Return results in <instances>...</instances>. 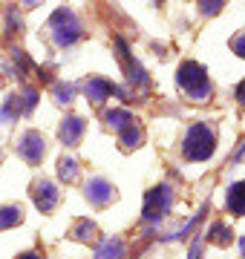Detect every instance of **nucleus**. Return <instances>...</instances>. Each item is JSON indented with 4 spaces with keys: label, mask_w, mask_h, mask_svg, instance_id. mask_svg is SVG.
Returning <instances> with one entry per match:
<instances>
[{
    "label": "nucleus",
    "mask_w": 245,
    "mask_h": 259,
    "mask_svg": "<svg viewBox=\"0 0 245 259\" xmlns=\"http://www.w3.org/2000/svg\"><path fill=\"white\" fill-rule=\"evenodd\" d=\"M176 83H179V90L188 95L190 101H208L211 98V78H208V69L196 61H185L179 66V72H176Z\"/></svg>",
    "instance_id": "obj_1"
},
{
    "label": "nucleus",
    "mask_w": 245,
    "mask_h": 259,
    "mask_svg": "<svg viewBox=\"0 0 245 259\" xmlns=\"http://www.w3.org/2000/svg\"><path fill=\"white\" fill-rule=\"evenodd\" d=\"M217 150V133L208 124H193L182 139V156L188 161H208Z\"/></svg>",
    "instance_id": "obj_2"
},
{
    "label": "nucleus",
    "mask_w": 245,
    "mask_h": 259,
    "mask_svg": "<svg viewBox=\"0 0 245 259\" xmlns=\"http://www.w3.org/2000/svg\"><path fill=\"white\" fill-rule=\"evenodd\" d=\"M49 32H52V40L58 47H72L78 37H81V23L75 20V15L69 9H58L49 20Z\"/></svg>",
    "instance_id": "obj_3"
},
{
    "label": "nucleus",
    "mask_w": 245,
    "mask_h": 259,
    "mask_svg": "<svg viewBox=\"0 0 245 259\" xmlns=\"http://www.w3.org/2000/svg\"><path fill=\"white\" fill-rule=\"evenodd\" d=\"M170 207H173V190L168 185H159V187H153V190H147L144 207H142L144 222H159V219H165L170 213Z\"/></svg>",
    "instance_id": "obj_4"
},
{
    "label": "nucleus",
    "mask_w": 245,
    "mask_h": 259,
    "mask_svg": "<svg viewBox=\"0 0 245 259\" xmlns=\"http://www.w3.org/2000/svg\"><path fill=\"white\" fill-rule=\"evenodd\" d=\"M44 153H47V139H44V133L26 130V133L18 139V156L26 158L29 164H40Z\"/></svg>",
    "instance_id": "obj_5"
},
{
    "label": "nucleus",
    "mask_w": 245,
    "mask_h": 259,
    "mask_svg": "<svg viewBox=\"0 0 245 259\" xmlns=\"http://www.w3.org/2000/svg\"><path fill=\"white\" fill-rule=\"evenodd\" d=\"M84 196L90 199V204H95V207H107V204H110V202L115 199V187L110 185L107 179L93 176V179H87Z\"/></svg>",
    "instance_id": "obj_6"
},
{
    "label": "nucleus",
    "mask_w": 245,
    "mask_h": 259,
    "mask_svg": "<svg viewBox=\"0 0 245 259\" xmlns=\"http://www.w3.org/2000/svg\"><path fill=\"white\" fill-rule=\"evenodd\" d=\"M32 199H35V207H38L40 213H52L58 207L61 193H58V187L52 185L49 179H38V182L32 185Z\"/></svg>",
    "instance_id": "obj_7"
},
{
    "label": "nucleus",
    "mask_w": 245,
    "mask_h": 259,
    "mask_svg": "<svg viewBox=\"0 0 245 259\" xmlns=\"http://www.w3.org/2000/svg\"><path fill=\"white\" fill-rule=\"evenodd\" d=\"M115 47H118V61H121V66H124V72H127V81L130 83H139V87H147V75H144V69H142V64L139 61H133V55H130V49H127V44H124L121 37H115Z\"/></svg>",
    "instance_id": "obj_8"
},
{
    "label": "nucleus",
    "mask_w": 245,
    "mask_h": 259,
    "mask_svg": "<svg viewBox=\"0 0 245 259\" xmlns=\"http://www.w3.org/2000/svg\"><path fill=\"white\" fill-rule=\"evenodd\" d=\"M58 136L64 141L66 147H75L81 136H84V118H78V115H66L61 121V127H58Z\"/></svg>",
    "instance_id": "obj_9"
},
{
    "label": "nucleus",
    "mask_w": 245,
    "mask_h": 259,
    "mask_svg": "<svg viewBox=\"0 0 245 259\" xmlns=\"http://www.w3.org/2000/svg\"><path fill=\"white\" fill-rule=\"evenodd\" d=\"M84 93H87V98H90L93 104H104L110 95L118 93V87L110 83V81H104V78H90V81L84 83Z\"/></svg>",
    "instance_id": "obj_10"
},
{
    "label": "nucleus",
    "mask_w": 245,
    "mask_h": 259,
    "mask_svg": "<svg viewBox=\"0 0 245 259\" xmlns=\"http://www.w3.org/2000/svg\"><path fill=\"white\" fill-rule=\"evenodd\" d=\"M225 207H228V213H234V216H245V179L242 182H234V185L228 187Z\"/></svg>",
    "instance_id": "obj_11"
},
{
    "label": "nucleus",
    "mask_w": 245,
    "mask_h": 259,
    "mask_svg": "<svg viewBox=\"0 0 245 259\" xmlns=\"http://www.w3.org/2000/svg\"><path fill=\"white\" fill-rule=\"evenodd\" d=\"M124 253H127V245L121 236H107L95 248V259H124Z\"/></svg>",
    "instance_id": "obj_12"
},
{
    "label": "nucleus",
    "mask_w": 245,
    "mask_h": 259,
    "mask_svg": "<svg viewBox=\"0 0 245 259\" xmlns=\"http://www.w3.org/2000/svg\"><path fill=\"white\" fill-rule=\"evenodd\" d=\"M133 121H136V118H133L127 110H107V112H104V124H107L110 130H115V133H124Z\"/></svg>",
    "instance_id": "obj_13"
},
{
    "label": "nucleus",
    "mask_w": 245,
    "mask_h": 259,
    "mask_svg": "<svg viewBox=\"0 0 245 259\" xmlns=\"http://www.w3.org/2000/svg\"><path fill=\"white\" fill-rule=\"evenodd\" d=\"M15 104H18L20 115H29V112L35 110V104H38V90L35 87H23L20 95H15Z\"/></svg>",
    "instance_id": "obj_14"
},
{
    "label": "nucleus",
    "mask_w": 245,
    "mask_h": 259,
    "mask_svg": "<svg viewBox=\"0 0 245 259\" xmlns=\"http://www.w3.org/2000/svg\"><path fill=\"white\" fill-rule=\"evenodd\" d=\"M23 222V207L20 204H6V207H0V231H6V228H15V225Z\"/></svg>",
    "instance_id": "obj_15"
},
{
    "label": "nucleus",
    "mask_w": 245,
    "mask_h": 259,
    "mask_svg": "<svg viewBox=\"0 0 245 259\" xmlns=\"http://www.w3.org/2000/svg\"><path fill=\"white\" fill-rule=\"evenodd\" d=\"M208 242H214V245H231L234 242V231L228 228L225 222H217V225H211V231H208Z\"/></svg>",
    "instance_id": "obj_16"
},
{
    "label": "nucleus",
    "mask_w": 245,
    "mask_h": 259,
    "mask_svg": "<svg viewBox=\"0 0 245 259\" xmlns=\"http://www.w3.org/2000/svg\"><path fill=\"white\" fill-rule=\"evenodd\" d=\"M121 150H136V147H142V141H144V133L142 127H136V124H130V127L121 133Z\"/></svg>",
    "instance_id": "obj_17"
},
{
    "label": "nucleus",
    "mask_w": 245,
    "mask_h": 259,
    "mask_svg": "<svg viewBox=\"0 0 245 259\" xmlns=\"http://www.w3.org/2000/svg\"><path fill=\"white\" fill-rule=\"evenodd\" d=\"M95 233H98V228H95V222H90V219H78L75 228H72V236H75L78 242L95 239Z\"/></svg>",
    "instance_id": "obj_18"
},
{
    "label": "nucleus",
    "mask_w": 245,
    "mask_h": 259,
    "mask_svg": "<svg viewBox=\"0 0 245 259\" xmlns=\"http://www.w3.org/2000/svg\"><path fill=\"white\" fill-rule=\"evenodd\" d=\"M78 173H81V170H78V161H75V158L64 156L61 161H58V176L64 179V182H75Z\"/></svg>",
    "instance_id": "obj_19"
},
{
    "label": "nucleus",
    "mask_w": 245,
    "mask_h": 259,
    "mask_svg": "<svg viewBox=\"0 0 245 259\" xmlns=\"http://www.w3.org/2000/svg\"><path fill=\"white\" fill-rule=\"evenodd\" d=\"M15 115H20V112H18V104H15V95H12V98H6L3 110H0V121H3V124H12Z\"/></svg>",
    "instance_id": "obj_20"
},
{
    "label": "nucleus",
    "mask_w": 245,
    "mask_h": 259,
    "mask_svg": "<svg viewBox=\"0 0 245 259\" xmlns=\"http://www.w3.org/2000/svg\"><path fill=\"white\" fill-rule=\"evenodd\" d=\"M55 95H58V101L61 104H69L72 101V95H75V87H72V83H61V87H55Z\"/></svg>",
    "instance_id": "obj_21"
},
{
    "label": "nucleus",
    "mask_w": 245,
    "mask_h": 259,
    "mask_svg": "<svg viewBox=\"0 0 245 259\" xmlns=\"http://www.w3.org/2000/svg\"><path fill=\"white\" fill-rule=\"evenodd\" d=\"M222 0H211V3H199V9H202V15H217V12H222Z\"/></svg>",
    "instance_id": "obj_22"
},
{
    "label": "nucleus",
    "mask_w": 245,
    "mask_h": 259,
    "mask_svg": "<svg viewBox=\"0 0 245 259\" xmlns=\"http://www.w3.org/2000/svg\"><path fill=\"white\" fill-rule=\"evenodd\" d=\"M231 49H234V52H236L239 58H245V32H239V35H236L234 40H231Z\"/></svg>",
    "instance_id": "obj_23"
},
{
    "label": "nucleus",
    "mask_w": 245,
    "mask_h": 259,
    "mask_svg": "<svg viewBox=\"0 0 245 259\" xmlns=\"http://www.w3.org/2000/svg\"><path fill=\"white\" fill-rule=\"evenodd\" d=\"M199 248H202V239L193 242V248H190V256L188 259H199Z\"/></svg>",
    "instance_id": "obj_24"
},
{
    "label": "nucleus",
    "mask_w": 245,
    "mask_h": 259,
    "mask_svg": "<svg viewBox=\"0 0 245 259\" xmlns=\"http://www.w3.org/2000/svg\"><path fill=\"white\" fill-rule=\"evenodd\" d=\"M236 98H239V104L245 107V81L239 83V87H236Z\"/></svg>",
    "instance_id": "obj_25"
},
{
    "label": "nucleus",
    "mask_w": 245,
    "mask_h": 259,
    "mask_svg": "<svg viewBox=\"0 0 245 259\" xmlns=\"http://www.w3.org/2000/svg\"><path fill=\"white\" fill-rule=\"evenodd\" d=\"M18 259H44V256H40L38 250H26V253H20Z\"/></svg>",
    "instance_id": "obj_26"
},
{
    "label": "nucleus",
    "mask_w": 245,
    "mask_h": 259,
    "mask_svg": "<svg viewBox=\"0 0 245 259\" xmlns=\"http://www.w3.org/2000/svg\"><path fill=\"white\" fill-rule=\"evenodd\" d=\"M239 250H242V259H245V236L239 239Z\"/></svg>",
    "instance_id": "obj_27"
},
{
    "label": "nucleus",
    "mask_w": 245,
    "mask_h": 259,
    "mask_svg": "<svg viewBox=\"0 0 245 259\" xmlns=\"http://www.w3.org/2000/svg\"><path fill=\"white\" fill-rule=\"evenodd\" d=\"M0 83H3V81H0Z\"/></svg>",
    "instance_id": "obj_28"
}]
</instances>
